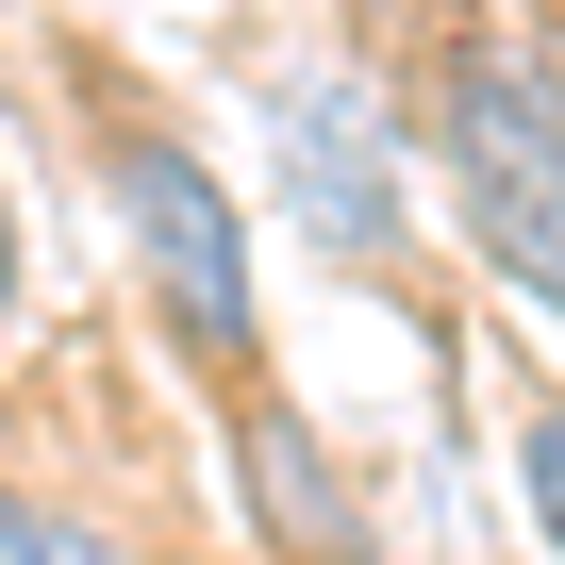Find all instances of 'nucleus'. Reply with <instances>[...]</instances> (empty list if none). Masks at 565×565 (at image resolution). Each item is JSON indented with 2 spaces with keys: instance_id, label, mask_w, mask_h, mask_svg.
Masks as SVG:
<instances>
[{
  "instance_id": "20e7f679",
  "label": "nucleus",
  "mask_w": 565,
  "mask_h": 565,
  "mask_svg": "<svg viewBox=\"0 0 565 565\" xmlns=\"http://www.w3.org/2000/svg\"><path fill=\"white\" fill-rule=\"evenodd\" d=\"M216 416H233V482H249V532H266L282 565H383V532H366L350 466L300 433V399H282V383H249V399H216Z\"/></svg>"
},
{
  "instance_id": "f03ea898",
  "label": "nucleus",
  "mask_w": 565,
  "mask_h": 565,
  "mask_svg": "<svg viewBox=\"0 0 565 565\" xmlns=\"http://www.w3.org/2000/svg\"><path fill=\"white\" fill-rule=\"evenodd\" d=\"M433 150H449V200H466L482 266L515 282V300L565 317V67H532V51H449Z\"/></svg>"
},
{
  "instance_id": "0eeeda50",
  "label": "nucleus",
  "mask_w": 565,
  "mask_h": 565,
  "mask_svg": "<svg viewBox=\"0 0 565 565\" xmlns=\"http://www.w3.org/2000/svg\"><path fill=\"white\" fill-rule=\"evenodd\" d=\"M0 317H18V200H0Z\"/></svg>"
},
{
  "instance_id": "7ed1b4c3",
  "label": "nucleus",
  "mask_w": 565,
  "mask_h": 565,
  "mask_svg": "<svg viewBox=\"0 0 565 565\" xmlns=\"http://www.w3.org/2000/svg\"><path fill=\"white\" fill-rule=\"evenodd\" d=\"M266 183L333 266H399V134H383V100L350 67H300L266 100Z\"/></svg>"
},
{
  "instance_id": "f257e3e1",
  "label": "nucleus",
  "mask_w": 565,
  "mask_h": 565,
  "mask_svg": "<svg viewBox=\"0 0 565 565\" xmlns=\"http://www.w3.org/2000/svg\"><path fill=\"white\" fill-rule=\"evenodd\" d=\"M100 200H117V249H134V282H150V317H167V350L216 383V399H249L266 383V282H249V200L216 183V150L150 100V84H117L100 100Z\"/></svg>"
},
{
  "instance_id": "39448f33",
  "label": "nucleus",
  "mask_w": 565,
  "mask_h": 565,
  "mask_svg": "<svg viewBox=\"0 0 565 565\" xmlns=\"http://www.w3.org/2000/svg\"><path fill=\"white\" fill-rule=\"evenodd\" d=\"M0 565H150V548L100 532V515H67V499H34V482H0Z\"/></svg>"
},
{
  "instance_id": "423d86ee",
  "label": "nucleus",
  "mask_w": 565,
  "mask_h": 565,
  "mask_svg": "<svg viewBox=\"0 0 565 565\" xmlns=\"http://www.w3.org/2000/svg\"><path fill=\"white\" fill-rule=\"evenodd\" d=\"M515 499H532V532H548V565H565V383L515 399Z\"/></svg>"
}]
</instances>
